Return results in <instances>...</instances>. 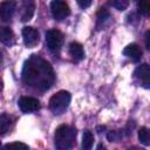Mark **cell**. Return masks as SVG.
I'll return each instance as SVG.
<instances>
[{"label":"cell","mask_w":150,"mask_h":150,"mask_svg":"<svg viewBox=\"0 0 150 150\" xmlns=\"http://www.w3.org/2000/svg\"><path fill=\"white\" fill-rule=\"evenodd\" d=\"M22 80L29 87L47 90L55 81L52 66L39 55H32L26 60L22 68Z\"/></svg>","instance_id":"obj_1"},{"label":"cell","mask_w":150,"mask_h":150,"mask_svg":"<svg viewBox=\"0 0 150 150\" xmlns=\"http://www.w3.org/2000/svg\"><path fill=\"white\" fill-rule=\"evenodd\" d=\"M75 138H76L75 128L66 124L57 127L54 136V144L56 150H69L74 145Z\"/></svg>","instance_id":"obj_2"},{"label":"cell","mask_w":150,"mask_h":150,"mask_svg":"<svg viewBox=\"0 0 150 150\" xmlns=\"http://www.w3.org/2000/svg\"><path fill=\"white\" fill-rule=\"evenodd\" d=\"M70 100H71V96H70V94L68 91L60 90V91H57L56 94H54L50 97V100H49V109L54 114L60 115L63 111H66V109L68 108V105L70 103Z\"/></svg>","instance_id":"obj_3"},{"label":"cell","mask_w":150,"mask_h":150,"mask_svg":"<svg viewBox=\"0 0 150 150\" xmlns=\"http://www.w3.org/2000/svg\"><path fill=\"white\" fill-rule=\"evenodd\" d=\"M46 43L49 50L56 53L63 45V34L57 29H49L46 32Z\"/></svg>","instance_id":"obj_4"},{"label":"cell","mask_w":150,"mask_h":150,"mask_svg":"<svg viewBox=\"0 0 150 150\" xmlns=\"http://www.w3.org/2000/svg\"><path fill=\"white\" fill-rule=\"evenodd\" d=\"M50 11L53 14V18L57 21H61L63 19H66L69 14H70V9L69 6L61 0H54L50 2Z\"/></svg>","instance_id":"obj_5"},{"label":"cell","mask_w":150,"mask_h":150,"mask_svg":"<svg viewBox=\"0 0 150 150\" xmlns=\"http://www.w3.org/2000/svg\"><path fill=\"white\" fill-rule=\"evenodd\" d=\"M22 39H23V43L26 45V47L33 48L39 43L40 34H39L38 29H35L34 27L27 26V27L22 28Z\"/></svg>","instance_id":"obj_6"},{"label":"cell","mask_w":150,"mask_h":150,"mask_svg":"<svg viewBox=\"0 0 150 150\" xmlns=\"http://www.w3.org/2000/svg\"><path fill=\"white\" fill-rule=\"evenodd\" d=\"M18 105H19L20 110L25 114L34 112V111H38L40 109L39 100H36L34 97H29V96H22L18 101Z\"/></svg>","instance_id":"obj_7"},{"label":"cell","mask_w":150,"mask_h":150,"mask_svg":"<svg viewBox=\"0 0 150 150\" xmlns=\"http://www.w3.org/2000/svg\"><path fill=\"white\" fill-rule=\"evenodd\" d=\"M135 79L137 80V82L144 87V88H150V66L144 63L141 64L136 68L135 73Z\"/></svg>","instance_id":"obj_8"},{"label":"cell","mask_w":150,"mask_h":150,"mask_svg":"<svg viewBox=\"0 0 150 150\" xmlns=\"http://www.w3.org/2000/svg\"><path fill=\"white\" fill-rule=\"evenodd\" d=\"M15 11V2L13 1H2L0 4V18L4 22H7L12 19Z\"/></svg>","instance_id":"obj_9"},{"label":"cell","mask_w":150,"mask_h":150,"mask_svg":"<svg viewBox=\"0 0 150 150\" xmlns=\"http://www.w3.org/2000/svg\"><path fill=\"white\" fill-rule=\"evenodd\" d=\"M123 54L134 61H138L142 55V50L137 43H130L123 49Z\"/></svg>","instance_id":"obj_10"},{"label":"cell","mask_w":150,"mask_h":150,"mask_svg":"<svg viewBox=\"0 0 150 150\" xmlns=\"http://www.w3.org/2000/svg\"><path fill=\"white\" fill-rule=\"evenodd\" d=\"M69 54L70 56L73 57L74 61L79 62L81 60L84 59V50H83V47L81 43L79 42H71L69 45Z\"/></svg>","instance_id":"obj_11"},{"label":"cell","mask_w":150,"mask_h":150,"mask_svg":"<svg viewBox=\"0 0 150 150\" xmlns=\"http://www.w3.org/2000/svg\"><path fill=\"white\" fill-rule=\"evenodd\" d=\"M0 40L6 46H12L15 42V36L9 27H2L0 30Z\"/></svg>","instance_id":"obj_12"},{"label":"cell","mask_w":150,"mask_h":150,"mask_svg":"<svg viewBox=\"0 0 150 150\" xmlns=\"http://www.w3.org/2000/svg\"><path fill=\"white\" fill-rule=\"evenodd\" d=\"M33 13H34V4L30 2V1H26L23 4V12L21 14V20L22 21H28L32 19L33 16Z\"/></svg>","instance_id":"obj_13"},{"label":"cell","mask_w":150,"mask_h":150,"mask_svg":"<svg viewBox=\"0 0 150 150\" xmlns=\"http://www.w3.org/2000/svg\"><path fill=\"white\" fill-rule=\"evenodd\" d=\"M93 143H94V136H93L91 131L86 130L83 132V136H82V149L83 150H91Z\"/></svg>","instance_id":"obj_14"},{"label":"cell","mask_w":150,"mask_h":150,"mask_svg":"<svg viewBox=\"0 0 150 150\" xmlns=\"http://www.w3.org/2000/svg\"><path fill=\"white\" fill-rule=\"evenodd\" d=\"M138 139L143 145L150 146V129L146 127H142L138 130Z\"/></svg>","instance_id":"obj_15"},{"label":"cell","mask_w":150,"mask_h":150,"mask_svg":"<svg viewBox=\"0 0 150 150\" xmlns=\"http://www.w3.org/2000/svg\"><path fill=\"white\" fill-rule=\"evenodd\" d=\"M2 150H29L28 145L22 142H12L4 145Z\"/></svg>","instance_id":"obj_16"},{"label":"cell","mask_w":150,"mask_h":150,"mask_svg":"<svg viewBox=\"0 0 150 150\" xmlns=\"http://www.w3.org/2000/svg\"><path fill=\"white\" fill-rule=\"evenodd\" d=\"M11 117L6 114H2L1 117H0V131H1V135H4L11 127Z\"/></svg>","instance_id":"obj_17"},{"label":"cell","mask_w":150,"mask_h":150,"mask_svg":"<svg viewBox=\"0 0 150 150\" xmlns=\"http://www.w3.org/2000/svg\"><path fill=\"white\" fill-rule=\"evenodd\" d=\"M137 9L142 15L150 14V0H141L137 2Z\"/></svg>","instance_id":"obj_18"},{"label":"cell","mask_w":150,"mask_h":150,"mask_svg":"<svg viewBox=\"0 0 150 150\" xmlns=\"http://www.w3.org/2000/svg\"><path fill=\"white\" fill-rule=\"evenodd\" d=\"M110 4H111L112 7H115L118 11H124L129 6V1L128 0H114Z\"/></svg>","instance_id":"obj_19"},{"label":"cell","mask_w":150,"mask_h":150,"mask_svg":"<svg viewBox=\"0 0 150 150\" xmlns=\"http://www.w3.org/2000/svg\"><path fill=\"white\" fill-rule=\"evenodd\" d=\"M123 136V131L122 130H114V131H109L108 132V139L111 142H117L118 139H121V137Z\"/></svg>","instance_id":"obj_20"},{"label":"cell","mask_w":150,"mask_h":150,"mask_svg":"<svg viewBox=\"0 0 150 150\" xmlns=\"http://www.w3.org/2000/svg\"><path fill=\"white\" fill-rule=\"evenodd\" d=\"M77 4H79V6L80 7H82V8H87V7H89L90 5H91V1L90 0H79L77 1Z\"/></svg>","instance_id":"obj_21"},{"label":"cell","mask_w":150,"mask_h":150,"mask_svg":"<svg viewBox=\"0 0 150 150\" xmlns=\"http://www.w3.org/2000/svg\"><path fill=\"white\" fill-rule=\"evenodd\" d=\"M145 46L146 48L150 50V30H148L145 33Z\"/></svg>","instance_id":"obj_22"},{"label":"cell","mask_w":150,"mask_h":150,"mask_svg":"<svg viewBox=\"0 0 150 150\" xmlns=\"http://www.w3.org/2000/svg\"><path fill=\"white\" fill-rule=\"evenodd\" d=\"M96 150H107V148H105L104 145H102V144H100V145H97V148H96Z\"/></svg>","instance_id":"obj_23"},{"label":"cell","mask_w":150,"mask_h":150,"mask_svg":"<svg viewBox=\"0 0 150 150\" xmlns=\"http://www.w3.org/2000/svg\"><path fill=\"white\" fill-rule=\"evenodd\" d=\"M128 150H144V149H142V148H138V146H131V148H129Z\"/></svg>","instance_id":"obj_24"}]
</instances>
